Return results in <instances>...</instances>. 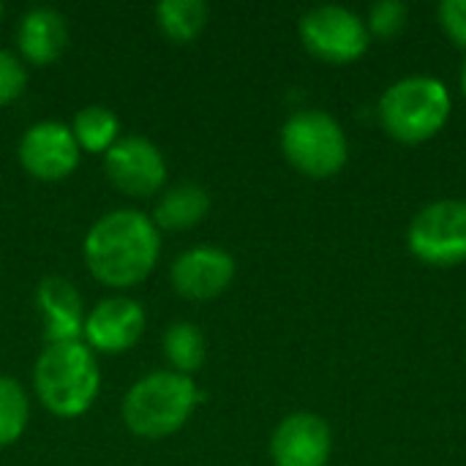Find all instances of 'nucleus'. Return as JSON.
I'll use <instances>...</instances> for the list:
<instances>
[{"mask_svg": "<svg viewBox=\"0 0 466 466\" xmlns=\"http://www.w3.org/2000/svg\"><path fill=\"white\" fill-rule=\"evenodd\" d=\"M85 265L90 276L112 289L142 284L161 254V235L150 216L134 208L104 213L85 235Z\"/></svg>", "mask_w": 466, "mask_h": 466, "instance_id": "1", "label": "nucleus"}, {"mask_svg": "<svg viewBox=\"0 0 466 466\" xmlns=\"http://www.w3.org/2000/svg\"><path fill=\"white\" fill-rule=\"evenodd\" d=\"M33 390L55 418H82L101 390L96 352L85 341L46 344L33 366Z\"/></svg>", "mask_w": 466, "mask_h": 466, "instance_id": "2", "label": "nucleus"}, {"mask_svg": "<svg viewBox=\"0 0 466 466\" xmlns=\"http://www.w3.org/2000/svg\"><path fill=\"white\" fill-rule=\"evenodd\" d=\"M453 96L440 76L410 74L385 87L377 101L382 131L401 145H423L434 139L451 120Z\"/></svg>", "mask_w": 466, "mask_h": 466, "instance_id": "3", "label": "nucleus"}, {"mask_svg": "<svg viewBox=\"0 0 466 466\" xmlns=\"http://www.w3.org/2000/svg\"><path fill=\"white\" fill-rule=\"evenodd\" d=\"M199 404V388L177 371H153L123 396V423L139 440H167L186 426Z\"/></svg>", "mask_w": 466, "mask_h": 466, "instance_id": "4", "label": "nucleus"}, {"mask_svg": "<svg viewBox=\"0 0 466 466\" xmlns=\"http://www.w3.org/2000/svg\"><path fill=\"white\" fill-rule=\"evenodd\" d=\"M281 153L300 175L328 180L344 169L350 158V139L330 112L298 109L281 126Z\"/></svg>", "mask_w": 466, "mask_h": 466, "instance_id": "5", "label": "nucleus"}, {"mask_svg": "<svg viewBox=\"0 0 466 466\" xmlns=\"http://www.w3.org/2000/svg\"><path fill=\"white\" fill-rule=\"evenodd\" d=\"M407 248L429 268L464 265L466 199H434L423 205L407 227Z\"/></svg>", "mask_w": 466, "mask_h": 466, "instance_id": "6", "label": "nucleus"}, {"mask_svg": "<svg viewBox=\"0 0 466 466\" xmlns=\"http://www.w3.org/2000/svg\"><path fill=\"white\" fill-rule=\"evenodd\" d=\"M298 35L309 55L330 66H347L360 60L371 44L366 19L352 8L336 3L309 8L298 22Z\"/></svg>", "mask_w": 466, "mask_h": 466, "instance_id": "7", "label": "nucleus"}, {"mask_svg": "<svg viewBox=\"0 0 466 466\" xmlns=\"http://www.w3.org/2000/svg\"><path fill=\"white\" fill-rule=\"evenodd\" d=\"M106 180L137 199H147L167 183V161L161 150L145 137H120L104 153Z\"/></svg>", "mask_w": 466, "mask_h": 466, "instance_id": "8", "label": "nucleus"}, {"mask_svg": "<svg viewBox=\"0 0 466 466\" xmlns=\"http://www.w3.org/2000/svg\"><path fill=\"white\" fill-rule=\"evenodd\" d=\"M19 164L22 169L44 183L68 177L79 167V145L71 134V126L57 120L33 123L19 139Z\"/></svg>", "mask_w": 466, "mask_h": 466, "instance_id": "9", "label": "nucleus"}, {"mask_svg": "<svg viewBox=\"0 0 466 466\" xmlns=\"http://www.w3.org/2000/svg\"><path fill=\"white\" fill-rule=\"evenodd\" d=\"M145 309L131 300V298H104L98 300L87 317H85V330H82V341L93 350V352H104V355H120L126 350H131L142 333H145Z\"/></svg>", "mask_w": 466, "mask_h": 466, "instance_id": "10", "label": "nucleus"}, {"mask_svg": "<svg viewBox=\"0 0 466 466\" xmlns=\"http://www.w3.org/2000/svg\"><path fill=\"white\" fill-rule=\"evenodd\" d=\"M333 434L317 412L287 415L270 437V459L276 466H328Z\"/></svg>", "mask_w": 466, "mask_h": 466, "instance_id": "11", "label": "nucleus"}, {"mask_svg": "<svg viewBox=\"0 0 466 466\" xmlns=\"http://www.w3.org/2000/svg\"><path fill=\"white\" fill-rule=\"evenodd\" d=\"M235 270L238 268L229 251L218 246H197L175 259L169 279L177 295L188 300H213L229 289Z\"/></svg>", "mask_w": 466, "mask_h": 466, "instance_id": "12", "label": "nucleus"}, {"mask_svg": "<svg viewBox=\"0 0 466 466\" xmlns=\"http://www.w3.org/2000/svg\"><path fill=\"white\" fill-rule=\"evenodd\" d=\"M35 311L41 319V333L46 344L82 341L85 330V303L76 287L63 276H46L35 287Z\"/></svg>", "mask_w": 466, "mask_h": 466, "instance_id": "13", "label": "nucleus"}, {"mask_svg": "<svg viewBox=\"0 0 466 466\" xmlns=\"http://www.w3.org/2000/svg\"><path fill=\"white\" fill-rule=\"evenodd\" d=\"M16 46H19L22 57L33 66L55 63L68 46L66 16L49 5L30 8L16 27Z\"/></svg>", "mask_w": 466, "mask_h": 466, "instance_id": "14", "label": "nucleus"}, {"mask_svg": "<svg viewBox=\"0 0 466 466\" xmlns=\"http://www.w3.org/2000/svg\"><path fill=\"white\" fill-rule=\"evenodd\" d=\"M210 210V194L197 183H177L164 191L156 205L153 224L169 232H183L205 221Z\"/></svg>", "mask_w": 466, "mask_h": 466, "instance_id": "15", "label": "nucleus"}, {"mask_svg": "<svg viewBox=\"0 0 466 466\" xmlns=\"http://www.w3.org/2000/svg\"><path fill=\"white\" fill-rule=\"evenodd\" d=\"M71 134H74L79 150L101 153L104 156L120 139V120H117V115L109 106L90 104V106H82L74 115Z\"/></svg>", "mask_w": 466, "mask_h": 466, "instance_id": "16", "label": "nucleus"}, {"mask_svg": "<svg viewBox=\"0 0 466 466\" xmlns=\"http://www.w3.org/2000/svg\"><path fill=\"white\" fill-rule=\"evenodd\" d=\"M208 355V344L202 330L194 322H175L164 333V358L172 366V371L191 377L202 369Z\"/></svg>", "mask_w": 466, "mask_h": 466, "instance_id": "17", "label": "nucleus"}, {"mask_svg": "<svg viewBox=\"0 0 466 466\" xmlns=\"http://www.w3.org/2000/svg\"><path fill=\"white\" fill-rule=\"evenodd\" d=\"M161 33L175 44L194 41L208 25V5L202 0H161L156 5Z\"/></svg>", "mask_w": 466, "mask_h": 466, "instance_id": "18", "label": "nucleus"}, {"mask_svg": "<svg viewBox=\"0 0 466 466\" xmlns=\"http://www.w3.org/2000/svg\"><path fill=\"white\" fill-rule=\"evenodd\" d=\"M30 420V401L25 388L11 380V377H0V448L14 445Z\"/></svg>", "mask_w": 466, "mask_h": 466, "instance_id": "19", "label": "nucleus"}, {"mask_svg": "<svg viewBox=\"0 0 466 466\" xmlns=\"http://www.w3.org/2000/svg\"><path fill=\"white\" fill-rule=\"evenodd\" d=\"M407 16H410L407 3H401V0H377L369 8L366 27L377 38H393L407 27Z\"/></svg>", "mask_w": 466, "mask_h": 466, "instance_id": "20", "label": "nucleus"}, {"mask_svg": "<svg viewBox=\"0 0 466 466\" xmlns=\"http://www.w3.org/2000/svg\"><path fill=\"white\" fill-rule=\"evenodd\" d=\"M25 85H27V71L22 60L14 52L0 49V106L14 104L25 93Z\"/></svg>", "mask_w": 466, "mask_h": 466, "instance_id": "21", "label": "nucleus"}, {"mask_svg": "<svg viewBox=\"0 0 466 466\" xmlns=\"http://www.w3.org/2000/svg\"><path fill=\"white\" fill-rule=\"evenodd\" d=\"M437 22L442 33L466 52V0H442L437 5Z\"/></svg>", "mask_w": 466, "mask_h": 466, "instance_id": "22", "label": "nucleus"}, {"mask_svg": "<svg viewBox=\"0 0 466 466\" xmlns=\"http://www.w3.org/2000/svg\"><path fill=\"white\" fill-rule=\"evenodd\" d=\"M461 93H464V98H466V57H464V66H461Z\"/></svg>", "mask_w": 466, "mask_h": 466, "instance_id": "23", "label": "nucleus"}, {"mask_svg": "<svg viewBox=\"0 0 466 466\" xmlns=\"http://www.w3.org/2000/svg\"><path fill=\"white\" fill-rule=\"evenodd\" d=\"M0 16H3V3H0Z\"/></svg>", "mask_w": 466, "mask_h": 466, "instance_id": "24", "label": "nucleus"}]
</instances>
